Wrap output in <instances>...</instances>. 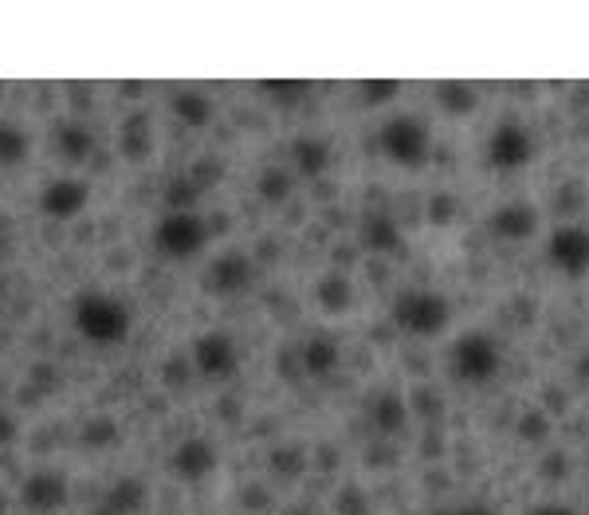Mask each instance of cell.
Returning <instances> with one entry per match:
<instances>
[{
	"label": "cell",
	"mask_w": 589,
	"mask_h": 515,
	"mask_svg": "<svg viewBox=\"0 0 589 515\" xmlns=\"http://www.w3.org/2000/svg\"><path fill=\"white\" fill-rule=\"evenodd\" d=\"M487 228H491L496 240L518 244V240H530L538 233V213L530 205H523V201H511V205H499L496 213H491Z\"/></svg>",
	"instance_id": "cell-13"
},
{
	"label": "cell",
	"mask_w": 589,
	"mask_h": 515,
	"mask_svg": "<svg viewBox=\"0 0 589 515\" xmlns=\"http://www.w3.org/2000/svg\"><path fill=\"white\" fill-rule=\"evenodd\" d=\"M315 299H319V307L326 315H338V311H350L354 307V288L350 279L342 276V272H326V276L315 284Z\"/></svg>",
	"instance_id": "cell-14"
},
{
	"label": "cell",
	"mask_w": 589,
	"mask_h": 515,
	"mask_svg": "<svg viewBox=\"0 0 589 515\" xmlns=\"http://www.w3.org/2000/svg\"><path fill=\"white\" fill-rule=\"evenodd\" d=\"M287 189H291L287 174H280V169H268V174H264V193L268 197H287Z\"/></svg>",
	"instance_id": "cell-25"
},
{
	"label": "cell",
	"mask_w": 589,
	"mask_h": 515,
	"mask_svg": "<svg viewBox=\"0 0 589 515\" xmlns=\"http://www.w3.org/2000/svg\"><path fill=\"white\" fill-rule=\"evenodd\" d=\"M362 240L370 248H382V252H397L401 248V233H397V225H393L389 217H366V225H362Z\"/></svg>",
	"instance_id": "cell-19"
},
{
	"label": "cell",
	"mask_w": 589,
	"mask_h": 515,
	"mask_svg": "<svg viewBox=\"0 0 589 515\" xmlns=\"http://www.w3.org/2000/svg\"><path fill=\"white\" fill-rule=\"evenodd\" d=\"M4 248H9V233H4V225H0V260H4Z\"/></svg>",
	"instance_id": "cell-31"
},
{
	"label": "cell",
	"mask_w": 589,
	"mask_h": 515,
	"mask_svg": "<svg viewBox=\"0 0 589 515\" xmlns=\"http://www.w3.org/2000/svg\"><path fill=\"white\" fill-rule=\"evenodd\" d=\"M393 323L405 335H417V339H436L445 335L448 323H452V307L440 291H424V288H409L393 299Z\"/></svg>",
	"instance_id": "cell-2"
},
{
	"label": "cell",
	"mask_w": 589,
	"mask_h": 515,
	"mask_svg": "<svg viewBox=\"0 0 589 515\" xmlns=\"http://www.w3.org/2000/svg\"><path fill=\"white\" fill-rule=\"evenodd\" d=\"M205 240H208V225L193 209H174L154 228V248L166 260H193L205 248Z\"/></svg>",
	"instance_id": "cell-5"
},
{
	"label": "cell",
	"mask_w": 589,
	"mask_h": 515,
	"mask_svg": "<svg viewBox=\"0 0 589 515\" xmlns=\"http://www.w3.org/2000/svg\"><path fill=\"white\" fill-rule=\"evenodd\" d=\"M94 138L87 135V126L79 123H63L60 130H55V150H60L67 162H84L87 154H91Z\"/></svg>",
	"instance_id": "cell-17"
},
{
	"label": "cell",
	"mask_w": 589,
	"mask_h": 515,
	"mask_svg": "<svg viewBox=\"0 0 589 515\" xmlns=\"http://www.w3.org/2000/svg\"><path fill=\"white\" fill-rule=\"evenodd\" d=\"M174 111L185 118V123H193V126H201V123H208V114H213V106H208V99L205 95H177L174 99Z\"/></svg>",
	"instance_id": "cell-22"
},
{
	"label": "cell",
	"mask_w": 589,
	"mask_h": 515,
	"mask_svg": "<svg viewBox=\"0 0 589 515\" xmlns=\"http://www.w3.org/2000/svg\"><path fill=\"white\" fill-rule=\"evenodd\" d=\"M193 362H196V370L205 374L208 381H228L240 366L236 339L225 335V330H205V335H196Z\"/></svg>",
	"instance_id": "cell-6"
},
{
	"label": "cell",
	"mask_w": 589,
	"mask_h": 515,
	"mask_svg": "<svg viewBox=\"0 0 589 515\" xmlns=\"http://www.w3.org/2000/svg\"><path fill=\"white\" fill-rule=\"evenodd\" d=\"M21 504L31 515H52L67 504V476L52 473V468H40L31 473L21 485Z\"/></svg>",
	"instance_id": "cell-9"
},
{
	"label": "cell",
	"mask_w": 589,
	"mask_h": 515,
	"mask_svg": "<svg viewBox=\"0 0 589 515\" xmlns=\"http://www.w3.org/2000/svg\"><path fill=\"white\" fill-rule=\"evenodd\" d=\"M377 146L393 165H405V169H421L428 158H433V138H428V126L413 114H389L377 130Z\"/></svg>",
	"instance_id": "cell-3"
},
{
	"label": "cell",
	"mask_w": 589,
	"mask_h": 515,
	"mask_svg": "<svg viewBox=\"0 0 589 515\" xmlns=\"http://www.w3.org/2000/svg\"><path fill=\"white\" fill-rule=\"evenodd\" d=\"M542 476H547V480H566V476H569V456L566 453H550L547 461H542Z\"/></svg>",
	"instance_id": "cell-24"
},
{
	"label": "cell",
	"mask_w": 589,
	"mask_h": 515,
	"mask_svg": "<svg viewBox=\"0 0 589 515\" xmlns=\"http://www.w3.org/2000/svg\"><path fill=\"white\" fill-rule=\"evenodd\" d=\"M72 323L94 347H118L135 330V311L126 299L111 296V291H84L75 299Z\"/></svg>",
	"instance_id": "cell-1"
},
{
	"label": "cell",
	"mask_w": 589,
	"mask_h": 515,
	"mask_svg": "<svg viewBox=\"0 0 589 515\" xmlns=\"http://www.w3.org/2000/svg\"><path fill=\"white\" fill-rule=\"evenodd\" d=\"M527 515H574V512H569L566 504H535Z\"/></svg>",
	"instance_id": "cell-28"
},
{
	"label": "cell",
	"mask_w": 589,
	"mask_h": 515,
	"mask_svg": "<svg viewBox=\"0 0 589 515\" xmlns=\"http://www.w3.org/2000/svg\"><path fill=\"white\" fill-rule=\"evenodd\" d=\"M87 201H91V189H87V181H79V177H55L52 186L40 193L43 217H52V221L79 217L87 209Z\"/></svg>",
	"instance_id": "cell-11"
},
{
	"label": "cell",
	"mask_w": 589,
	"mask_h": 515,
	"mask_svg": "<svg viewBox=\"0 0 589 515\" xmlns=\"http://www.w3.org/2000/svg\"><path fill=\"white\" fill-rule=\"evenodd\" d=\"M291 515H310V512H291Z\"/></svg>",
	"instance_id": "cell-32"
},
{
	"label": "cell",
	"mask_w": 589,
	"mask_h": 515,
	"mask_svg": "<svg viewBox=\"0 0 589 515\" xmlns=\"http://www.w3.org/2000/svg\"><path fill=\"white\" fill-rule=\"evenodd\" d=\"M547 260L562 276H586L589 272V228L586 225H559L547 240Z\"/></svg>",
	"instance_id": "cell-7"
},
{
	"label": "cell",
	"mask_w": 589,
	"mask_h": 515,
	"mask_svg": "<svg viewBox=\"0 0 589 515\" xmlns=\"http://www.w3.org/2000/svg\"><path fill=\"white\" fill-rule=\"evenodd\" d=\"M370 422L377 425V434H401L409 422V410L397 393H373L370 402Z\"/></svg>",
	"instance_id": "cell-15"
},
{
	"label": "cell",
	"mask_w": 589,
	"mask_h": 515,
	"mask_svg": "<svg viewBox=\"0 0 589 515\" xmlns=\"http://www.w3.org/2000/svg\"><path fill=\"white\" fill-rule=\"evenodd\" d=\"M174 473L189 485H201V480L217 473V449L205 437H189L174 449Z\"/></svg>",
	"instance_id": "cell-12"
},
{
	"label": "cell",
	"mask_w": 589,
	"mask_h": 515,
	"mask_svg": "<svg viewBox=\"0 0 589 515\" xmlns=\"http://www.w3.org/2000/svg\"><path fill=\"white\" fill-rule=\"evenodd\" d=\"M452 197H433V221L436 225H448V221H452Z\"/></svg>",
	"instance_id": "cell-26"
},
{
	"label": "cell",
	"mask_w": 589,
	"mask_h": 515,
	"mask_svg": "<svg viewBox=\"0 0 589 515\" xmlns=\"http://www.w3.org/2000/svg\"><path fill=\"white\" fill-rule=\"evenodd\" d=\"M397 95V83H382V87H366V103H385V99H393Z\"/></svg>",
	"instance_id": "cell-27"
},
{
	"label": "cell",
	"mask_w": 589,
	"mask_h": 515,
	"mask_svg": "<svg viewBox=\"0 0 589 515\" xmlns=\"http://www.w3.org/2000/svg\"><path fill=\"white\" fill-rule=\"evenodd\" d=\"M547 434H550V422H547V413H538V410H527L523 417H518V437L527 444H535V441H547Z\"/></svg>",
	"instance_id": "cell-23"
},
{
	"label": "cell",
	"mask_w": 589,
	"mask_h": 515,
	"mask_svg": "<svg viewBox=\"0 0 589 515\" xmlns=\"http://www.w3.org/2000/svg\"><path fill=\"white\" fill-rule=\"evenodd\" d=\"M452 515H499V512H491V507H484V504H468V507H460V512H452Z\"/></svg>",
	"instance_id": "cell-30"
},
{
	"label": "cell",
	"mask_w": 589,
	"mask_h": 515,
	"mask_svg": "<svg viewBox=\"0 0 589 515\" xmlns=\"http://www.w3.org/2000/svg\"><path fill=\"white\" fill-rule=\"evenodd\" d=\"M331 162V146L322 142V138H299L295 142V165H299L307 177H319Z\"/></svg>",
	"instance_id": "cell-18"
},
{
	"label": "cell",
	"mask_w": 589,
	"mask_h": 515,
	"mask_svg": "<svg viewBox=\"0 0 589 515\" xmlns=\"http://www.w3.org/2000/svg\"><path fill=\"white\" fill-rule=\"evenodd\" d=\"M436 103L445 106L448 114H456V118H460V114L476 111V91H472V87H464V83H440V87H436Z\"/></svg>",
	"instance_id": "cell-20"
},
{
	"label": "cell",
	"mask_w": 589,
	"mask_h": 515,
	"mask_svg": "<svg viewBox=\"0 0 589 515\" xmlns=\"http://www.w3.org/2000/svg\"><path fill=\"white\" fill-rule=\"evenodd\" d=\"M303 366H307V374H315V378L331 374L334 366H338V342H334L331 335H310V339L303 342Z\"/></svg>",
	"instance_id": "cell-16"
},
{
	"label": "cell",
	"mask_w": 589,
	"mask_h": 515,
	"mask_svg": "<svg viewBox=\"0 0 589 515\" xmlns=\"http://www.w3.org/2000/svg\"><path fill=\"white\" fill-rule=\"evenodd\" d=\"M535 158V138H530L527 126L518 123H499L487 138V162L511 174V169H523V165Z\"/></svg>",
	"instance_id": "cell-8"
},
{
	"label": "cell",
	"mask_w": 589,
	"mask_h": 515,
	"mask_svg": "<svg viewBox=\"0 0 589 515\" xmlns=\"http://www.w3.org/2000/svg\"><path fill=\"white\" fill-rule=\"evenodd\" d=\"M252 279H256V268H252V260L244 252H225L208 264L205 272V288L213 296H244L252 288Z\"/></svg>",
	"instance_id": "cell-10"
},
{
	"label": "cell",
	"mask_w": 589,
	"mask_h": 515,
	"mask_svg": "<svg viewBox=\"0 0 589 515\" xmlns=\"http://www.w3.org/2000/svg\"><path fill=\"white\" fill-rule=\"evenodd\" d=\"M16 437V422H12L9 413H0V444H9Z\"/></svg>",
	"instance_id": "cell-29"
},
{
	"label": "cell",
	"mask_w": 589,
	"mask_h": 515,
	"mask_svg": "<svg viewBox=\"0 0 589 515\" xmlns=\"http://www.w3.org/2000/svg\"><path fill=\"white\" fill-rule=\"evenodd\" d=\"M499 366H503V351H499V342L487 330H464L452 342V370L468 386L491 381L499 374Z\"/></svg>",
	"instance_id": "cell-4"
},
{
	"label": "cell",
	"mask_w": 589,
	"mask_h": 515,
	"mask_svg": "<svg viewBox=\"0 0 589 515\" xmlns=\"http://www.w3.org/2000/svg\"><path fill=\"white\" fill-rule=\"evenodd\" d=\"M28 158V135L21 126L0 123V165H21Z\"/></svg>",
	"instance_id": "cell-21"
}]
</instances>
